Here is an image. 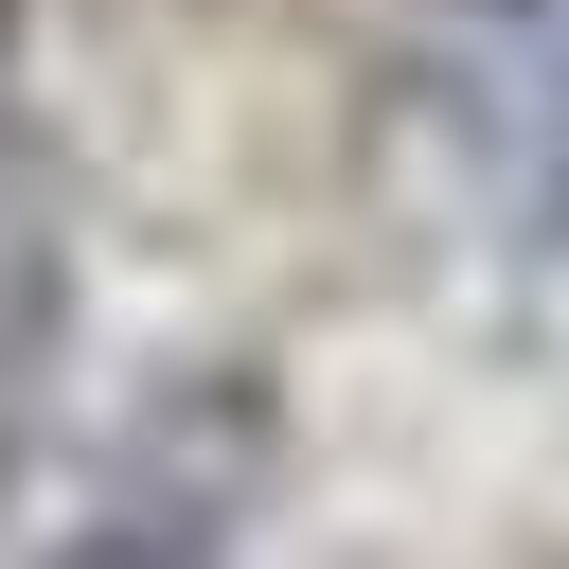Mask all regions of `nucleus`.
I'll use <instances>...</instances> for the list:
<instances>
[{
    "instance_id": "obj_1",
    "label": "nucleus",
    "mask_w": 569,
    "mask_h": 569,
    "mask_svg": "<svg viewBox=\"0 0 569 569\" xmlns=\"http://www.w3.org/2000/svg\"><path fill=\"white\" fill-rule=\"evenodd\" d=\"M53 569H213V533L196 516H124V533H71Z\"/></svg>"
}]
</instances>
